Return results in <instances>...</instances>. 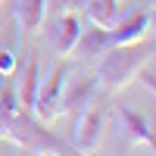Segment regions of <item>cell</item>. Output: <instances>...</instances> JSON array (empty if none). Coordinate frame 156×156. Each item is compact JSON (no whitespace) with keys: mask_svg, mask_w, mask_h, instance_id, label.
Returning <instances> with one entry per match:
<instances>
[{"mask_svg":"<svg viewBox=\"0 0 156 156\" xmlns=\"http://www.w3.org/2000/svg\"><path fill=\"white\" fill-rule=\"evenodd\" d=\"M153 44L147 41H134V44H122V47H109L106 53L97 59V81L106 94H122L125 87H131L137 81V75L144 66H150L153 59Z\"/></svg>","mask_w":156,"mask_h":156,"instance_id":"1","label":"cell"},{"mask_svg":"<svg viewBox=\"0 0 156 156\" xmlns=\"http://www.w3.org/2000/svg\"><path fill=\"white\" fill-rule=\"evenodd\" d=\"M69 78H72V62L66 56H59L53 62V69H50L47 81L37 84V100H34V109H31V115L37 122H56L59 119V100L66 94Z\"/></svg>","mask_w":156,"mask_h":156,"instance_id":"2","label":"cell"},{"mask_svg":"<svg viewBox=\"0 0 156 156\" xmlns=\"http://www.w3.org/2000/svg\"><path fill=\"white\" fill-rule=\"evenodd\" d=\"M103 128H106V119L103 112L90 103V106L72 122V147L81 156H94L103 147Z\"/></svg>","mask_w":156,"mask_h":156,"instance_id":"3","label":"cell"},{"mask_svg":"<svg viewBox=\"0 0 156 156\" xmlns=\"http://www.w3.org/2000/svg\"><path fill=\"white\" fill-rule=\"evenodd\" d=\"M97 90H100L97 75H81V78L72 75L69 84H66V94H62V100H59V115H72V119H78V115L94 103Z\"/></svg>","mask_w":156,"mask_h":156,"instance_id":"4","label":"cell"},{"mask_svg":"<svg viewBox=\"0 0 156 156\" xmlns=\"http://www.w3.org/2000/svg\"><path fill=\"white\" fill-rule=\"evenodd\" d=\"M147 34H150V9L137 6V9H128L125 16L109 28V44L112 47L134 44V41H144Z\"/></svg>","mask_w":156,"mask_h":156,"instance_id":"5","label":"cell"},{"mask_svg":"<svg viewBox=\"0 0 156 156\" xmlns=\"http://www.w3.org/2000/svg\"><path fill=\"white\" fill-rule=\"evenodd\" d=\"M112 44H109V28H100V25H87L78 34V44L72 50V56L78 62H97L103 53H106Z\"/></svg>","mask_w":156,"mask_h":156,"instance_id":"6","label":"cell"},{"mask_svg":"<svg viewBox=\"0 0 156 156\" xmlns=\"http://www.w3.org/2000/svg\"><path fill=\"white\" fill-rule=\"evenodd\" d=\"M84 16L90 25H100V28H112L115 22L131 6H128V0H84Z\"/></svg>","mask_w":156,"mask_h":156,"instance_id":"7","label":"cell"},{"mask_svg":"<svg viewBox=\"0 0 156 156\" xmlns=\"http://www.w3.org/2000/svg\"><path fill=\"white\" fill-rule=\"evenodd\" d=\"M119 119H122L125 131H128V144H131V147L147 144V147L156 150V131H153V125H150L137 109H131V106H119Z\"/></svg>","mask_w":156,"mask_h":156,"instance_id":"8","label":"cell"},{"mask_svg":"<svg viewBox=\"0 0 156 156\" xmlns=\"http://www.w3.org/2000/svg\"><path fill=\"white\" fill-rule=\"evenodd\" d=\"M47 19V0H19L16 3V25H19V41L25 44L28 31H37Z\"/></svg>","mask_w":156,"mask_h":156,"instance_id":"9","label":"cell"},{"mask_svg":"<svg viewBox=\"0 0 156 156\" xmlns=\"http://www.w3.org/2000/svg\"><path fill=\"white\" fill-rule=\"evenodd\" d=\"M37 84H41V72H37V56L31 53L22 66V75L16 81V94H19V106L25 112L34 109V100H37Z\"/></svg>","mask_w":156,"mask_h":156,"instance_id":"10","label":"cell"},{"mask_svg":"<svg viewBox=\"0 0 156 156\" xmlns=\"http://www.w3.org/2000/svg\"><path fill=\"white\" fill-rule=\"evenodd\" d=\"M81 19L75 12H62L56 19V31H53V44H56V56H72V50L78 44V34H81Z\"/></svg>","mask_w":156,"mask_h":156,"instance_id":"11","label":"cell"},{"mask_svg":"<svg viewBox=\"0 0 156 156\" xmlns=\"http://www.w3.org/2000/svg\"><path fill=\"white\" fill-rule=\"evenodd\" d=\"M84 0H47V12H56V16H62V12H72L75 6H81Z\"/></svg>","mask_w":156,"mask_h":156,"instance_id":"12","label":"cell"},{"mask_svg":"<svg viewBox=\"0 0 156 156\" xmlns=\"http://www.w3.org/2000/svg\"><path fill=\"white\" fill-rule=\"evenodd\" d=\"M16 53H12V50H6V47H0V75H12V69H16Z\"/></svg>","mask_w":156,"mask_h":156,"instance_id":"13","label":"cell"},{"mask_svg":"<svg viewBox=\"0 0 156 156\" xmlns=\"http://www.w3.org/2000/svg\"><path fill=\"white\" fill-rule=\"evenodd\" d=\"M137 81H140V84H144L150 94L156 97V72H153V69H147V66H144V69H140V75H137Z\"/></svg>","mask_w":156,"mask_h":156,"instance_id":"14","label":"cell"},{"mask_svg":"<svg viewBox=\"0 0 156 156\" xmlns=\"http://www.w3.org/2000/svg\"><path fill=\"white\" fill-rule=\"evenodd\" d=\"M147 37H153L150 44H153V50H156V9H150V34H147Z\"/></svg>","mask_w":156,"mask_h":156,"instance_id":"15","label":"cell"},{"mask_svg":"<svg viewBox=\"0 0 156 156\" xmlns=\"http://www.w3.org/2000/svg\"><path fill=\"white\" fill-rule=\"evenodd\" d=\"M144 6L147 9H156V0H144Z\"/></svg>","mask_w":156,"mask_h":156,"instance_id":"16","label":"cell"},{"mask_svg":"<svg viewBox=\"0 0 156 156\" xmlns=\"http://www.w3.org/2000/svg\"><path fill=\"white\" fill-rule=\"evenodd\" d=\"M34 156H56V153H50V150H44V153H34Z\"/></svg>","mask_w":156,"mask_h":156,"instance_id":"17","label":"cell"},{"mask_svg":"<svg viewBox=\"0 0 156 156\" xmlns=\"http://www.w3.org/2000/svg\"><path fill=\"white\" fill-rule=\"evenodd\" d=\"M0 3H3V0H0Z\"/></svg>","mask_w":156,"mask_h":156,"instance_id":"18","label":"cell"}]
</instances>
